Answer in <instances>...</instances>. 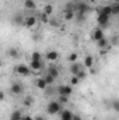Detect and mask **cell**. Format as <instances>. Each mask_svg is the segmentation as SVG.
Listing matches in <instances>:
<instances>
[{
	"label": "cell",
	"mask_w": 119,
	"mask_h": 120,
	"mask_svg": "<svg viewBox=\"0 0 119 120\" xmlns=\"http://www.w3.org/2000/svg\"><path fill=\"white\" fill-rule=\"evenodd\" d=\"M62 109H63V108H62V105H60L58 101H52V102H49L48 106H46V113H48V115H58V113H60Z\"/></svg>",
	"instance_id": "obj_1"
},
{
	"label": "cell",
	"mask_w": 119,
	"mask_h": 120,
	"mask_svg": "<svg viewBox=\"0 0 119 120\" xmlns=\"http://www.w3.org/2000/svg\"><path fill=\"white\" fill-rule=\"evenodd\" d=\"M14 73L18 74V75H24V77H27V75H30L31 74V68L27 66V64H17V66L14 67Z\"/></svg>",
	"instance_id": "obj_2"
},
{
	"label": "cell",
	"mask_w": 119,
	"mask_h": 120,
	"mask_svg": "<svg viewBox=\"0 0 119 120\" xmlns=\"http://www.w3.org/2000/svg\"><path fill=\"white\" fill-rule=\"evenodd\" d=\"M10 92H11L13 95H21V94H24V85H23L21 82L16 81V82L11 84V87H10Z\"/></svg>",
	"instance_id": "obj_3"
},
{
	"label": "cell",
	"mask_w": 119,
	"mask_h": 120,
	"mask_svg": "<svg viewBox=\"0 0 119 120\" xmlns=\"http://www.w3.org/2000/svg\"><path fill=\"white\" fill-rule=\"evenodd\" d=\"M36 22H38V20H36V17H35V15H27V17L24 18L23 25H24V27H27V28H34V27L36 25Z\"/></svg>",
	"instance_id": "obj_4"
},
{
	"label": "cell",
	"mask_w": 119,
	"mask_h": 120,
	"mask_svg": "<svg viewBox=\"0 0 119 120\" xmlns=\"http://www.w3.org/2000/svg\"><path fill=\"white\" fill-rule=\"evenodd\" d=\"M109 20H111L109 15H104V14H101V13H98V15H97V22H98L99 27H107V25H109Z\"/></svg>",
	"instance_id": "obj_5"
},
{
	"label": "cell",
	"mask_w": 119,
	"mask_h": 120,
	"mask_svg": "<svg viewBox=\"0 0 119 120\" xmlns=\"http://www.w3.org/2000/svg\"><path fill=\"white\" fill-rule=\"evenodd\" d=\"M71 92H73L71 85H60L59 88H58V94L59 95H63V96H70Z\"/></svg>",
	"instance_id": "obj_6"
},
{
	"label": "cell",
	"mask_w": 119,
	"mask_h": 120,
	"mask_svg": "<svg viewBox=\"0 0 119 120\" xmlns=\"http://www.w3.org/2000/svg\"><path fill=\"white\" fill-rule=\"evenodd\" d=\"M105 35H104V30L101 28V27H97L95 30H94V32H92V39L97 42V41H99L101 38H104Z\"/></svg>",
	"instance_id": "obj_7"
},
{
	"label": "cell",
	"mask_w": 119,
	"mask_h": 120,
	"mask_svg": "<svg viewBox=\"0 0 119 120\" xmlns=\"http://www.w3.org/2000/svg\"><path fill=\"white\" fill-rule=\"evenodd\" d=\"M31 71H38L42 68V60H31L30 61Z\"/></svg>",
	"instance_id": "obj_8"
},
{
	"label": "cell",
	"mask_w": 119,
	"mask_h": 120,
	"mask_svg": "<svg viewBox=\"0 0 119 120\" xmlns=\"http://www.w3.org/2000/svg\"><path fill=\"white\" fill-rule=\"evenodd\" d=\"M45 57H46V60H49V61H56V60L59 59V53L56 50H49V52H46Z\"/></svg>",
	"instance_id": "obj_9"
},
{
	"label": "cell",
	"mask_w": 119,
	"mask_h": 120,
	"mask_svg": "<svg viewBox=\"0 0 119 120\" xmlns=\"http://www.w3.org/2000/svg\"><path fill=\"white\" fill-rule=\"evenodd\" d=\"M73 112L69 109H62L60 110V120H71Z\"/></svg>",
	"instance_id": "obj_10"
},
{
	"label": "cell",
	"mask_w": 119,
	"mask_h": 120,
	"mask_svg": "<svg viewBox=\"0 0 119 120\" xmlns=\"http://www.w3.org/2000/svg\"><path fill=\"white\" fill-rule=\"evenodd\" d=\"M76 10H77V13H80V14H86L90 8H88V4H86V3H79V4L76 6Z\"/></svg>",
	"instance_id": "obj_11"
},
{
	"label": "cell",
	"mask_w": 119,
	"mask_h": 120,
	"mask_svg": "<svg viewBox=\"0 0 119 120\" xmlns=\"http://www.w3.org/2000/svg\"><path fill=\"white\" fill-rule=\"evenodd\" d=\"M97 13H101L104 15H109L111 17V4H107V6H102L97 10Z\"/></svg>",
	"instance_id": "obj_12"
},
{
	"label": "cell",
	"mask_w": 119,
	"mask_h": 120,
	"mask_svg": "<svg viewBox=\"0 0 119 120\" xmlns=\"http://www.w3.org/2000/svg\"><path fill=\"white\" fill-rule=\"evenodd\" d=\"M69 70H70L71 75H77V73L81 70V66L76 61V63H71V64H70V68H69Z\"/></svg>",
	"instance_id": "obj_13"
},
{
	"label": "cell",
	"mask_w": 119,
	"mask_h": 120,
	"mask_svg": "<svg viewBox=\"0 0 119 120\" xmlns=\"http://www.w3.org/2000/svg\"><path fill=\"white\" fill-rule=\"evenodd\" d=\"M95 43H97V46H98L99 49H105V48L109 45V41H108V38H105V36H104V38H101L99 41H97Z\"/></svg>",
	"instance_id": "obj_14"
},
{
	"label": "cell",
	"mask_w": 119,
	"mask_h": 120,
	"mask_svg": "<svg viewBox=\"0 0 119 120\" xmlns=\"http://www.w3.org/2000/svg\"><path fill=\"white\" fill-rule=\"evenodd\" d=\"M7 56H10V57H13V59H18L20 52H18L17 48H10V49H7Z\"/></svg>",
	"instance_id": "obj_15"
},
{
	"label": "cell",
	"mask_w": 119,
	"mask_h": 120,
	"mask_svg": "<svg viewBox=\"0 0 119 120\" xmlns=\"http://www.w3.org/2000/svg\"><path fill=\"white\" fill-rule=\"evenodd\" d=\"M84 66H86V68H92V66H94V57L91 55L84 57Z\"/></svg>",
	"instance_id": "obj_16"
},
{
	"label": "cell",
	"mask_w": 119,
	"mask_h": 120,
	"mask_svg": "<svg viewBox=\"0 0 119 120\" xmlns=\"http://www.w3.org/2000/svg\"><path fill=\"white\" fill-rule=\"evenodd\" d=\"M48 74L52 75L53 78H58V77H59V70H58V67H55V66H49V68H48Z\"/></svg>",
	"instance_id": "obj_17"
},
{
	"label": "cell",
	"mask_w": 119,
	"mask_h": 120,
	"mask_svg": "<svg viewBox=\"0 0 119 120\" xmlns=\"http://www.w3.org/2000/svg\"><path fill=\"white\" fill-rule=\"evenodd\" d=\"M24 7L27 10H35L36 8V3H35V0H24Z\"/></svg>",
	"instance_id": "obj_18"
},
{
	"label": "cell",
	"mask_w": 119,
	"mask_h": 120,
	"mask_svg": "<svg viewBox=\"0 0 119 120\" xmlns=\"http://www.w3.org/2000/svg\"><path fill=\"white\" fill-rule=\"evenodd\" d=\"M34 102H35V99H34V96H32V95H27V96L24 98V101H23L24 106H27V108L32 106V105H34Z\"/></svg>",
	"instance_id": "obj_19"
},
{
	"label": "cell",
	"mask_w": 119,
	"mask_h": 120,
	"mask_svg": "<svg viewBox=\"0 0 119 120\" xmlns=\"http://www.w3.org/2000/svg\"><path fill=\"white\" fill-rule=\"evenodd\" d=\"M35 84H36V88H39V90H42V91H45L46 90V87H48L44 78H38V80L35 81Z\"/></svg>",
	"instance_id": "obj_20"
},
{
	"label": "cell",
	"mask_w": 119,
	"mask_h": 120,
	"mask_svg": "<svg viewBox=\"0 0 119 120\" xmlns=\"http://www.w3.org/2000/svg\"><path fill=\"white\" fill-rule=\"evenodd\" d=\"M74 15H76L74 10H66V13H64V20H66V21H71V20H74Z\"/></svg>",
	"instance_id": "obj_21"
},
{
	"label": "cell",
	"mask_w": 119,
	"mask_h": 120,
	"mask_svg": "<svg viewBox=\"0 0 119 120\" xmlns=\"http://www.w3.org/2000/svg\"><path fill=\"white\" fill-rule=\"evenodd\" d=\"M42 13L51 17V15L53 14V6H52V4H46V6L44 7V11H42Z\"/></svg>",
	"instance_id": "obj_22"
},
{
	"label": "cell",
	"mask_w": 119,
	"mask_h": 120,
	"mask_svg": "<svg viewBox=\"0 0 119 120\" xmlns=\"http://www.w3.org/2000/svg\"><path fill=\"white\" fill-rule=\"evenodd\" d=\"M119 14V3L111 4V15H118Z\"/></svg>",
	"instance_id": "obj_23"
},
{
	"label": "cell",
	"mask_w": 119,
	"mask_h": 120,
	"mask_svg": "<svg viewBox=\"0 0 119 120\" xmlns=\"http://www.w3.org/2000/svg\"><path fill=\"white\" fill-rule=\"evenodd\" d=\"M13 21H14V24H21V25H23L24 18H23V15H21V14H16V15H14V18H13Z\"/></svg>",
	"instance_id": "obj_24"
},
{
	"label": "cell",
	"mask_w": 119,
	"mask_h": 120,
	"mask_svg": "<svg viewBox=\"0 0 119 120\" xmlns=\"http://www.w3.org/2000/svg\"><path fill=\"white\" fill-rule=\"evenodd\" d=\"M44 80H45V82H46V85H52V84L55 82V80H56V78H53L52 75H49V74H46V75L44 77Z\"/></svg>",
	"instance_id": "obj_25"
},
{
	"label": "cell",
	"mask_w": 119,
	"mask_h": 120,
	"mask_svg": "<svg viewBox=\"0 0 119 120\" xmlns=\"http://www.w3.org/2000/svg\"><path fill=\"white\" fill-rule=\"evenodd\" d=\"M10 119H14V120H21V112L20 110H14L13 113H11V116H10Z\"/></svg>",
	"instance_id": "obj_26"
},
{
	"label": "cell",
	"mask_w": 119,
	"mask_h": 120,
	"mask_svg": "<svg viewBox=\"0 0 119 120\" xmlns=\"http://www.w3.org/2000/svg\"><path fill=\"white\" fill-rule=\"evenodd\" d=\"M77 59H79V55H77L76 52H73V53H70V56L67 57V60H69L70 63H76V61H77Z\"/></svg>",
	"instance_id": "obj_27"
},
{
	"label": "cell",
	"mask_w": 119,
	"mask_h": 120,
	"mask_svg": "<svg viewBox=\"0 0 119 120\" xmlns=\"http://www.w3.org/2000/svg\"><path fill=\"white\" fill-rule=\"evenodd\" d=\"M31 60H42V55L39 52H34L31 55Z\"/></svg>",
	"instance_id": "obj_28"
},
{
	"label": "cell",
	"mask_w": 119,
	"mask_h": 120,
	"mask_svg": "<svg viewBox=\"0 0 119 120\" xmlns=\"http://www.w3.org/2000/svg\"><path fill=\"white\" fill-rule=\"evenodd\" d=\"M41 17H39V20H41V22H44V24H46V22H49V15H46V14H39Z\"/></svg>",
	"instance_id": "obj_29"
},
{
	"label": "cell",
	"mask_w": 119,
	"mask_h": 120,
	"mask_svg": "<svg viewBox=\"0 0 119 120\" xmlns=\"http://www.w3.org/2000/svg\"><path fill=\"white\" fill-rule=\"evenodd\" d=\"M86 77H87V73L83 71V68H81V70L77 73V78H79V80H83V78H86Z\"/></svg>",
	"instance_id": "obj_30"
},
{
	"label": "cell",
	"mask_w": 119,
	"mask_h": 120,
	"mask_svg": "<svg viewBox=\"0 0 119 120\" xmlns=\"http://www.w3.org/2000/svg\"><path fill=\"white\" fill-rule=\"evenodd\" d=\"M80 82V80L77 78V75H71V78H70V84L71 85H77Z\"/></svg>",
	"instance_id": "obj_31"
},
{
	"label": "cell",
	"mask_w": 119,
	"mask_h": 120,
	"mask_svg": "<svg viewBox=\"0 0 119 120\" xmlns=\"http://www.w3.org/2000/svg\"><path fill=\"white\" fill-rule=\"evenodd\" d=\"M67 99H69V96H63V95H59V101H58V102H59L60 105H62V103H66V102H67Z\"/></svg>",
	"instance_id": "obj_32"
},
{
	"label": "cell",
	"mask_w": 119,
	"mask_h": 120,
	"mask_svg": "<svg viewBox=\"0 0 119 120\" xmlns=\"http://www.w3.org/2000/svg\"><path fill=\"white\" fill-rule=\"evenodd\" d=\"M49 24H51L52 27H59V24H58V21H56L55 18H49Z\"/></svg>",
	"instance_id": "obj_33"
},
{
	"label": "cell",
	"mask_w": 119,
	"mask_h": 120,
	"mask_svg": "<svg viewBox=\"0 0 119 120\" xmlns=\"http://www.w3.org/2000/svg\"><path fill=\"white\" fill-rule=\"evenodd\" d=\"M112 106H114V109H115L116 112L119 110V102L118 101H114V102H112Z\"/></svg>",
	"instance_id": "obj_34"
},
{
	"label": "cell",
	"mask_w": 119,
	"mask_h": 120,
	"mask_svg": "<svg viewBox=\"0 0 119 120\" xmlns=\"http://www.w3.org/2000/svg\"><path fill=\"white\" fill-rule=\"evenodd\" d=\"M71 120H83V119H81L79 115H74V113H73V116H71Z\"/></svg>",
	"instance_id": "obj_35"
},
{
	"label": "cell",
	"mask_w": 119,
	"mask_h": 120,
	"mask_svg": "<svg viewBox=\"0 0 119 120\" xmlns=\"http://www.w3.org/2000/svg\"><path fill=\"white\" fill-rule=\"evenodd\" d=\"M34 120H45V117H44V116H41V115H38V116H35V117H34Z\"/></svg>",
	"instance_id": "obj_36"
},
{
	"label": "cell",
	"mask_w": 119,
	"mask_h": 120,
	"mask_svg": "<svg viewBox=\"0 0 119 120\" xmlns=\"http://www.w3.org/2000/svg\"><path fill=\"white\" fill-rule=\"evenodd\" d=\"M4 98H6V95H4V92H3V91H0V101H3Z\"/></svg>",
	"instance_id": "obj_37"
},
{
	"label": "cell",
	"mask_w": 119,
	"mask_h": 120,
	"mask_svg": "<svg viewBox=\"0 0 119 120\" xmlns=\"http://www.w3.org/2000/svg\"><path fill=\"white\" fill-rule=\"evenodd\" d=\"M21 120H34V117H31V116H25V117H23Z\"/></svg>",
	"instance_id": "obj_38"
},
{
	"label": "cell",
	"mask_w": 119,
	"mask_h": 120,
	"mask_svg": "<svg viewBox=\"0 0 119 120\" xmlns=\"http://www.w3.org/2000/svg\"><path fill=\"white\" fill-rule=\"evenodd\" d=\"M1 64H3V60L0 59V66H1Z\"/></svg>",
	"instance_id": "obj_39"
},
{
	"label": "cell",
	"mask_w": 119,
	"mask_h": 120,
	"mask_svg": "<svg viewBox=\"0 0 119 120\" xmlns=\"http://www.w3.org/2000/svg\"><path fill=\"white\" fill-rule=\"evenodd\" d=\"M114 3H119V0H114Z\"/></svg>",
	"instance_id": "obj_40"
},
{
	"label": "cell",
	"mask_w": 119,
	"mask_h": 120,
	"mask_svg": "<svg viewBox=\"0 0 119 120\" xmlns=\"http://www.w3.org/2000/svg\"><path fill=\"white\" fill-rule=\"evenodd\" d=\"M44 1H49V0H44Z\"/></svg>",
	"instance_id": "obj_41"
},
{
	"label": "cell",
	"mask_w": 119,
	"mask_h": 120,
	"mask_svg": "<svg viewBox=\"0 0 119 120\" xmlns=\"http://www.w3.org/2000/svg\"><path fill=\"white\" fill-rule=\"evenodd\" d=\"M10 120H14V119H10Z\"/></svg>",
	"instance_id": "obj_42"
}]
</instances>
